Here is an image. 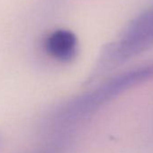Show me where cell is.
<instances>
[{"instance_id": "obj_4", "label": "cell", "mask_w": 153, "mask_h": 153, "mask_svg": "<svg viewBox=\"0 0 153 153\" xmlns=\"http://www.w3.org/2000/svg\"><path fill=\"white\" fill-rule=\"evenodd\" d=\"M1 141H2V139H1V137H0V147H1Z\"/></svg>"}, {"instance_id": "obj_3", "label": "cell", "mask_w": 153, "mask_h": 153, "mask_svg": "<svg viewBox=\"0 0 153 153\" xmlns=\"http://www.w3.org/2000/svg\"><path fill=\"white\" fill-rule=\"evenodd\" d=\"M46 53L60 62L71 61L78 54L79 42L74 33L66 29H58L50 33L43 42Z\"/></svg>"}, {"instance_id": "obj_2", "label": "cell", "mask_w": 153, "mask_h": 153, "mask_svg": "<svg viewBox=\"0 0 153 153\" xmlns=\"http://www.w3.org/2000/svg\"><path fill=\"white\" fill-rule=\"evenodd\" d=\"M153 48V6L137 15L102 51L97 71L122 64Z\"/></svg>"}, {"instance_id": "obj_1", "label": "cell", "mask_w": 153, "mask_h": 153, "mask_svg": "<svg viewBox=\"0 0 153 153\" xmlns=\"http://www.w3.org/2000/svg\"><path fill=\"white\" fill-rule=\"evenodd\" d=\"M153 80V62L115 75L96 88L76 97L51 111L42 122L45 132L57 133L89 117L122 94Z\"/></svg>"}]
</instances>
